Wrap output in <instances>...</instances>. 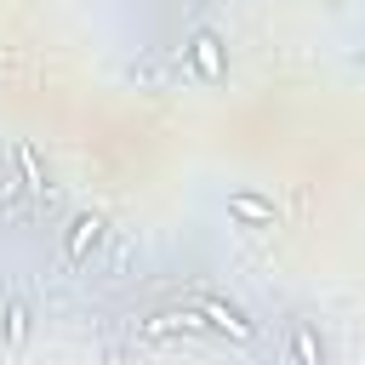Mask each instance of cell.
<instances>
[{
  "label": "cell",
  "instance_id": "1",
  "mask_svg": "<svg viewBox=\"0 0 365 365\" xmlns=\"http://www.w3.org/2000/svg\"><path fill=\"white\" fill-rule=\"evenodd\" d=\"M188 68H194L205 86H222V80H228V46H222V34L194 29V40H188Z\"/></svg>",
  "mask_w": 365,
  "mask_h": 365
},
{
  "label": "cell",
  "instance_id": "2",
  "mask_svg": "<svg viewBox=\"0 0 365 365\" xmlns=\"http://www.w3.org/2000/svg\"><path fill=\"white\" fill-rule=\"evenodd\" d=\"M200 331H211L200 308H165V314H148V319H143V336H148V342H165V336H200Z\"/></svg>",
  "mask_w": 365,
  "mask_h": 365
},
{
  "label": "cell",
  "instance_id": "3",
  "mask_svg": "<svg viewBox=\"0 0 365 365\" xmlns=\"http://www.w3.org/2000/svg\"><path fill=\"white\" fill-rule=\"evenodd\" d=\"M200 314H205V325H211V331H222V336H234V342H251V336H257V325H251L234 302H222V297H205V302H200Z\"/></svg>",
  "mask_w": 365,
  "mask_h": 365
},
{
  "label": "cell",
  "instance_id": "4",
  "mask_svg": "<svg viewBox=\"0 0 365 365\" xmlns=\"http://www.w3.org/2000/svg\"><path fill=\"white\" fill-rule=\"evenodd\" d=\"M97 240H103V217H97V211H80V217L68 222V234H63V257H68V262H86V257L97 251Z\"/></svg>",
  "mask_w": 365,
  "mask_h": 365
},
{
  "label": "cell",
  "instance_id": "5",
  "mask_svg": "<svg viewBox=\"0 0 365 365\" xmlns=\"http://www.w3.org/2000/svg\"><path fill=\"white\" fill-rule=\"evenodd\" d=\"M228 217H240V222H251V228H279V211H274V200H262V194H251V188L228 194Z\"/></svg>",
  "mask_w": 365,
  "mask_h": 365
},
{
  "label": "cell",
  "instance_id": "6",
  "mask_svg": "<svg viewBox=\"0 0 365 365\" xmlns=\"http://www.w3.org/2000/svg\"><path fill=\"white\" fill-rule=\"evenodd\" d=\"M11 160H17V182H23L34 200H51V177H46V165H40L34 143H17V148H11Z\"/></svg>",
  "mask_w": 365,
  "mask_h": 365
},
{
  "label": "cell",
  "instance_id": "7",
  "mask_svg": "<svg viewBox=\"0 0 365 365\" xmlns=\"http://www.w3.org/2000/svg\"><path fill=\"white\" fill-rule=\"evenodd\" d=\"M285 348H291V365H325V342H319V331L308 319H291Z\"/></svg>",
  "mask_w": 365,
  "mask_h": 365
},
{
  "label": "cell",
  "instance_id": "8",
  "mask_svg": "<svg viewBox=\"0 0 365 365\" xmlns=\"http://www.w3.org/2000/svg\"><path fill=\"white\" fill-rule=\"evenodd\" d=\"M23 336H29V308L6 302V348H23Z\"/></svg>",
  "mask_w": 365,
  "mask_h": 365
},
{
  "label": "cell",
  "instance_id": "9",
  "mask_svg": "<svg viewBox=\"0 0 365 365\" xmlns=\"http://www.w3.org/2000/svg\"><path fill=\"white\" fill-rule=\"evenodd\" d=\"M0 342H6V331H0Z\"/></svg>",
  "mask_w": 365,
  "mask_h": 365
}]
</instances>
